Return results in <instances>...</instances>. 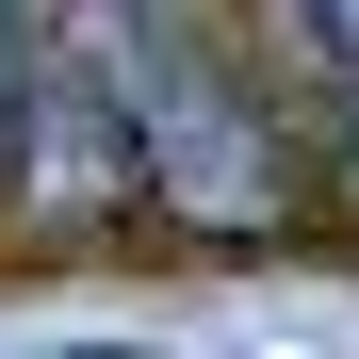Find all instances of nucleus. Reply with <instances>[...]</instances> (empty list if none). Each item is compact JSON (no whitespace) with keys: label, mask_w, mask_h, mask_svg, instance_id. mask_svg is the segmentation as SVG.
<instances>
[{"label":"nucleus","mask_w":359,"mask_h":359,"mask_svg":"<svg viewBox=\"0 0 359 359\" xmlns=\"http://www.w3.org/2000/svg\"><path fill=\"white\" fill-rule=\"evenodd\" d=\"M114 49H131V147H147V196L180 212V229H278V131L245 114V82L212 66L196 33L163 17V0H114Z\"/></svg>","instance_id":"nucleus-1"},{"label":"nucleus","mask_w":359,"mask_h":359,"mask_svg":"<svg viewBox=\"0 0 359 359\" xmlns=\"http://www.w3.org/2000/svg\"><path fill=\"white\" fill-rule=\"evenodd\" d=\"M147 180L131 147V49H114V0H66V17L33 33V82H17V196L33 212H114Z\"/></svg>","instance_id":"nucleus-2"},{"label":"nucleus","mask_w":359,"mask_h":359,"mask_svg":"<svg viewBox=\"0 0 359 359\" xmlns=\"http://www.w3.org/2000/svg\"><path fill=\"white\" fill-rule=\"evenodd\" d=\"M17 82H33V17L0 0V147H17Z\"/></svg>","instance_id":"nucleus-3"},{"label":"nucleus","mask_w":359,"mask_h":359,"mask_svg":"<svg viewBox=\"0 0 359 359\" xmlns=\"http://www.w3.org/2000/svg\"><path fill=\"white\" fill-rule=\"evenodd\" d=\"M66 359H163V343H66Z\"/></svg>","instance_id":"nucleus-4"}]
</instances>
